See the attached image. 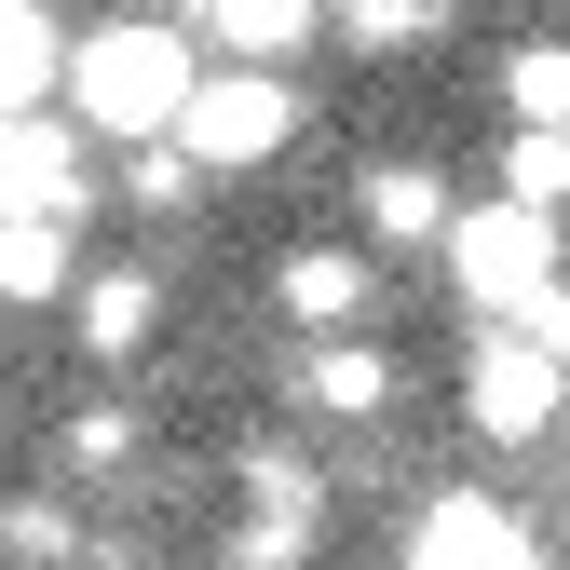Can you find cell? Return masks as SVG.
I'll return each instance as SVG.
<instances>
[{
	"label": "cell",
	"instance_id": "6da1fadb",
	"mask_svg": "<svg viewBox=\"0 0 570 570\" xmlns=\"http://www.w3.org/2000/svg\"><path fill=\"white\" fill-rule=\"evenodd\" d=\"M204 96V55L177 14H109L68 41V122H82V150H164Z\"/></svg>",
	"mask_w": 570,
	"mask_h": 570
},
{
	"label": "cell",
	"instance_id": "7a4b0ae2",
	"mask_svg": "<svg viewBox=\"0 0 570 570\" xmlns=\"http://www.w3.org/2000/svg\"><path fill=\"white\" fill-rule=\"evenodd\" d=\"M449 285L475 326H530L557 299V218H530V204H462L449 218Z\"/></svg>",
	"mask_w": 570,
	"mask_h": 570
},
{
	"label": "cell",
	"instance_id": "3957f363",
	"mask_svg": "<svg viewBox=\"0 0 570 570\" xmlns=\"http://www.w3.org/2000/svg\"><path fill=\"white\" fill-rule=\"evenodd\" d=\"M557 407H570V353H557V340L489 326V340L462 353V421H475V449H543Z\"/></svg>",
	"mask_w": 570,
	"mask_h": 570
},
{
	"label": "cell",
	"instance_id": "277c9868",
	"mask_svg": "<svg viewBox=\"0 0 570 570\" xmlns=\"http://www.w3.org/2000/svg\"><path fill=\"white\" fill-rule=\"evenodd\" d=\"M285 136H299V82H285V68H204V96H190V122H177V150H190L204 177H258Z\"/></svg>",
	"mask_w": 570,
	"mask_h": 570
},
{
	"label": "cell",
	"instance_id": "5b68a950",
	"mask_svg": "<svg viewBox=\"0 0 570 570\" xmlns=\"http://www.w3.org/2000/svg\"><path fill=\"white\" fill-rule=\"evenodd\" d=\"M407 570H557L530 543L517 503H489V489H449V503H421L407 517Z\"/></svg>",
	"mask_w": 570,
	"mask_h": 570
},
{
	"label": "cell",
	"instance_id": "8992f818",
	"mask_svg": "<svg viewBox=\"0 0 570 570\" xmlns=\"http://www.w3.org/2000/svg\"><path fill=\"white\" fill-rule=\"evenodd\" d=\"M82 122H0V218H68L82 232Z\"/></svg>",
	"mask_w": 570,
	"mask_h": 570
},
{
	"label": "cell",
	"instance_id": "52a82bcc",
	"mask_svg": "<svg viewBox=\"0 0 570 570\" xmlns=\"http://www.w3.org/2000/svg\"><path fill=\"white\" fill-rule=\"evenodd\" d=\"M367 299H381V285H367V258H353V245H285V258H272V313L299 326V340H353V326H367Z\"/></svg>",
	"mask_w": 570,
	"mask_h": 570
},
{
	"label": "cell",
	"instance_id": "ba28073f",
	"mask_svg": "<svg viewBox=\"0 0 570 570\" xmlns=\"http://www.w3.org/2000/svg\"><path fill=\"white\" fill-rule=\"evenodd\" d=\"M68 326H82L96 367H136V353H150V326H164V272H136V258L82 272V285H68Z\"/></svg>",
	"mask_w": 570,
	"mask_h": 570
},
{
	"label": "cell",
	"instance_id": "9c48e42d",
	"mask_svg": "<svg viewBox=\"0 0 570 570\" xmlns=\"http://www.w3.org/2000/svg\"><path fill=\"white\" fill-rule=\"evenodd\" d=\"M353 218H367V245H394V258H421V245L449 258V218H462V204H449L435 164H367V177H353Z\"/></svg>",
	"mask_w": 570,
	"mask_h": 570
},
{
	"label": "cell",
	"instance_id": "30bf717a",
	"mask_svg": "<svg viewBox=\"0 0 570 570\" xmlns=\"http://www.w3.org/2000/svg\"><path fill=\"white\" fill-rule=\"evenodd\" d=\"M285 394H299L313 421H381L394 407V353L381 340H299L285 353Z\"/></svg>",
	"mask_w": 570,
	"mask_h": 570
},
{
	"label": "cell",
	"instance_id": "8fae6325",
	"mask_svg": "<svg viewBox=\"0 0 570 570\" xmlns=\"http://www.w3.org/2000/svg\"><path fill=\"white\" fill-rule=\"evenodd\" d=\"M164 14H177V28L204 14V41H218L232 68H285V55L326 28V0H164Z\"/></svg>",
	"mask_w": 570,
	"mask_h": 570
},
{
	"label": "cell",
	"instance_id": "7c38bea8",
	"mask_svg": "<svg viewBox=\"0 0 570 570\" xmlns=\"http://www.w3.org/2000/svg\"><path fill=\"white\" fill-rule=\"evenodd\" d=\"M41 96H68V28L55 0H0V122H41Z\"/></svg>",
	"mask_w": 570,
	"mask_h": 570
},
{
	"label": "cell",
	"instance_id": "4fadbf2b",
	"mask_svg": "<svg viewBox=\"0 0 570 570\" xmlns=\"http://www.w3.org/2000/svg\"><path fill=\"white\" fill-rule=\"evenodd\" d=\"M82 285V245H68V218H0V299H68Z\"/></svg>",
	"mask_w": 570,
	"mask_h": 570
},
{
	"label": "cell",
	"instance_id": "5bb4252c",
	"mask_svg": "<svg viewBox=\"0 0 570 570\" xmlns=\"http://www.w3.org/2000/svg\"><path fill=\"white\" fill-rule=\"evenodd\" d=\"M326 28L353 55H421V41H449V0H326Z\"/></svg>",
	"mask_w": 570,
	"mask_h": 570
},
{
	"label": "cell",
	"instance_id": "9a60e30c",
	"mask_svg": "<svg viewBox=\"0 0 570 570\" xmlns=\"http://www.w3.org/2000/svg\"><path fill=\"white\" fill-rule=\"evenodd\" d=\"M503 204H530V218L570 204V136L557 122H503Z\"/></svg>",
	"mask_w": 570,
	"mask_h": 570
},
{
	"label": "cell",
	"instance_id": "2e32d148",
	"mask_svg": "<svg viewBox=\"0 0 570 570\" xmlns=\"http://www.w3.org/2000/svg\"><path fill=\"white\" fill-rule=\"evenodd\" d=\"M503 109L570 136V41H517V55H503Z\"/></svg>",
	"mask_w": 570,
	"mask_h": 570
},
{
	"label": "cell",
	"instance_id": "e0dca14e",
	"mask_svg": "<svg viewBox=\"0 0 570 570\" xmlns=\"http://www.w3.org/2000/svg\"><path fill=\"white\" fill-rule=\"evenodd\" d=\"M0 557H14V570H68V557H82V517H68V503H0Z\"/></svg>",
	"mask_w": 570,
	"mask_h": 570
},
{
	"label": "cell",
	"instance_id": "ac0fdd59",
	"mask_svg": "<svg viewBox=\"0 0 570 570\" xmlns=\"http://www.w3.org/2000/svg\"><path fill=\"white\" fill-rule=\"evenodd\" d=\"M136 449H150V421H136V407H82V421H68V462H82V475H122Z\"/></svg>",
	"mask_w": 570,
	"mask_h": 570
}]
</instances>
